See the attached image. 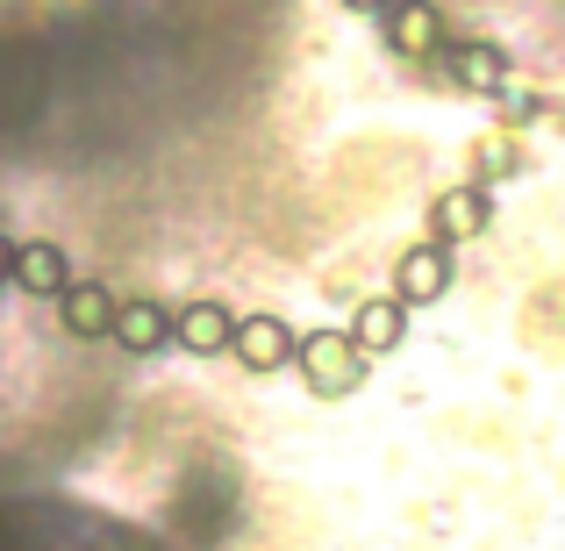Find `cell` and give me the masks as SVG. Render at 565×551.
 <instances>
[{
	"label": "cell",
	"mask_w": 565,
	"mask_h": 551,
	"mask_svg": "<svg viewBox=\"0 0 565 551\" xmlns=\"http://www.w3.org/2000/svg\"><path fill=\"white\" fill-rule=\"evenodd\" d=\"M294 372H301L316 394H351V386H365V372H373V351H365L351 330H301Z\"/></svg>",
	"instance_id": "cell-1"
},
{
	"label": "cell",
	"mask_w": 565,
	"mask_h": 551,
	"mask_svg": "<svg viewBox=\"0 0 565 551\" xmlns=\"http://www.w3.org/2000/svg\"><path fill=\"white\" fill-rule=\"evenodd\" d=\"M230 359L244 372H279V365L301 359V330H294L287 316H273V308H250V316H236Z\"/></svg>",
	"instance_id": "cell-2"
},
{
	"label": "cell",
	"mask_w": 565,
	"mask_h": 551,
	"mask_svg": "<svg viewBox=\"0 0 565 551\" xmlns=\"http://www.w3.org/2000/svg\"><path fill=\"white\" fill-rule=\"evenodd\" d=\"M451 279H458V251L444 244V236H423V244H408L394 258V294L408 308H429V301H444L451 294Z\"/></svg>",
	"instance_id": "cell-3"
},
{
	"label": "cell",
	"mask_w": 565,
	"mask_h": 551,
	"mask_svg": "<svg viewBox=\"0 0 565 551\" xmlns=\"http://www.w3.org/2000/svg\"><path fill=\"white\" fill-rule=\"evenodd\" d=\"M380 36H386V51H401V57L451 51V22H444L437 0H386L380 8Z\"/></svg>",
	"instance_id": "cell-4"
},
{
	"label": "cell",
	"mask_w": 565,
	"mask_h": 551,
	"mask_svg": "<svg viewBox=\"0 0 565 551\" xmlns=\"http://www.w3.org/2000/svg\"><path fill=\"white\" fill-rule=\"evenodd\" d=\"M451 80L466 86V94H480V100H509L515 94V65H509V51L501 43H487V36H451Z\"/></svg>",
	"instance_id": "cell-5"
},
{
	"label": "cell",
	"mask_w": 565,
	"mask_h": 551,
	"mask_svg": "<svg viewBox=\"0 0 565 551\" xmlns=\"http://www.w3.org/2000/svg\"><path fill=\"white\" fill-rule=\"evenodd\" d=\"M172 308L151 301V294H129L122 308H115V351H129V359H158V351L172 345Z\"/></svg>",
	"instance_id": "cell-6"
},
{
	"label": "cell",
	"mask_w": 565,
	"mask_h": 551,
	"mask_svg": "<svg viewBox=\"0 0 565 551\" xmlns=\"http://www.w3.org/2000/svg\"><path fill=\"white\" fill-rule=\"evenodd\" d=\"M115 287H100V279H72L65 294H57V322H65L79 345H100V337H115Z\"/></svg>",
	"instance_id": "cell-7"
},
{
	"label": "cell",
	"mask_w": 565,
	"mask_h": 551,
	"mask_svg": "<svg viewBox=\"0 0 565 551\" xmlns=\"http://www.w3.org/2000/svg\"><path fill=\"white\" fill-rule=\"evenodd\" d=\"M494 222V201H487V187H451L429 201V236H444V244H472V236Z\"/></svg>",
	"instance_id": "cell-8"
},
{
	"label": "cell",
	"mask_w": 565,
	"mask_h": 551,
	"mask_svg": "<svg viewBox=\"0 0 565 551\" xmlns=\"http://www.w3.org/2000/svg\"><path fill=\"white\" fill-rule=\"evenodd\" d=\"M230 337H236L230 301H186L180 322H172V345L193 351V359H222V351H230Z\"/></svg>",
	"instance_id": "cell-9"
},
{
	"label": "cell",
	"mask_w": 565,
	"mask_h": 551,
	"mask_svg": "<svg viewBox=\"0 0 565 551\" xmlns=\"http://www.w3.org/2000/svg\"><path fill=\"white\" fill-rule=\"evenodd\" d=\"M408 316L415 308L401 301V294H373V301L351 308V337H359L373 359H386V351H401V337H408Z\"/></svg>",
	"instance_id": "cell-10"
},
{
	"label": "cell",
	"mask_w": 565,
	"mask_h": 551,
	"mask_svg": "<svg viewBox=\"0 0 565 551\" xmlns=\"http://www.w3.org/2000/svg\"><path fill=\"white\" fill-rule=\"evenodd\" d=\"M14 287L36 294V301H57V294L72 287V258H65V244H22V251H14Z\"/></svg>",
	"instance_id": "cell-11"
},
{
	"label": "cell",
	"mask_w": 565,
	"mask_h": 551,
	"mask_svg": "<svg viewBox=\"0 0 565 551\" xmlns=\"http://www.w3.org/2000/svg\"><path fill=\"white\" fill-rule=\"evenodd\" d=\"M14 251H22V244H14V236H0V279H14Z\"/></svg>",
	"instance_id": "cell-12"
},
{
	"label": "cell",
	"mask_w": 565,
	"mask_h": 551,
	"mask_svg": "<svg viewBox=\"0 0 565 551\" xmlns=\"http://www.w3.org/2000/svg\"><path fill=\"white\" fill-rule=\"evenodd\" d=\"M344 8H351V14H380L386 0H344Z\"/></svg>",
	"instance_id": "cell-13"
}]
</instances>
